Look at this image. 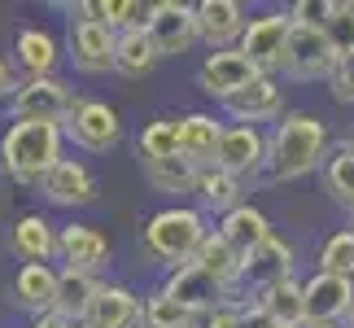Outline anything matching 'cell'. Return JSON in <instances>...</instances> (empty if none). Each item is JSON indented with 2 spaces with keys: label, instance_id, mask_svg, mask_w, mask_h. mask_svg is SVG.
<instances>
[{
  "label": "cell",
  "instance_id": "1",
  "mask_svg": "<svg viewBox=\"0 0 354 328\" xmlns=\"http://www.w3.org/2000/svg\"><path fill=\"white\" fill-rule=\"evenodd\" d=\"M328 149H333L328 122L310 109H289L280 122L267 127V180L271 184L306 180L324 167Z\"/></svg>",
  "mask_w": 354,
  "mask_h": 328
},
{
  "label": "cell",
  "instance_id": "2",
  "mask_svg": "<svg viewBox=\"0 0 354 328\" xmlns=\"http://www.w3.org/2000/svg\"><path fill=\"white\" fill-rule=\"evenodd\" d=\"M66 158V136L57 122H9L0 136V167L13 184L39 188V180Z\"/></svg>",
  "mask_w": 354,
  "mask_h": 328
},
{
  "label": "cell",
  "instance_id": "3",
  "mask_svg": "<svg viewBox=\"0 0 354 328\" xmlns=\"http://www.w3.org/2000/svg\"><path fill=\"white\" fill-rule=\"evenodd\" d=\"M210 237V219L201 215L188 201H175V206H162L145 219L140 228V250L149 258H158L167 271L193 263V254L201 250V241Z\"/></svg>",
  "mask_w": 354,
  "mask_h": 328
},
{
  "label": "cell",
  "instance_id": "4",
  "mask_svg": "<svg viewBox=\"0 0 354 328\" xmlns=\"http://www.w3.org/2000/svg\"><path fill=\"white\" fill-rule=\"evenodd\" d=\"M75 105H79V92L62 75H48V79H22L13 101L5 105V114L9 122H57L62 127Z\"/></svg>",
  "mask_w": 354,
  "mask_h": 328
},
{
  "label": "cell",
  "instance_id": "5",
  "mask_svg": "<svg viewBox=\"0 0 354 328\" xmlns=\"http://www.w3.org/2000/svg\"><path fill=\"white\" fill-rule=\"evenodd\" d=\"M342 62V48L328 31L319 26H297L293 22V35H289V53H284V71L280 79L289 84H328L333 66Z\"/></svg>",
  "mask_w": 354,
  "mask_h": 328
},
{
  "label": "cell",
  "instance_id": "6",
  "mask_svg": "<svg viewBox=\"0 0 354 328\" xmlns=\"http://www.w3.org/2000/svg\"><path fill=\"white\" fill-rule=\"evenodd\" d=\"M62 136L84 154H110L122 145V114L118 105L101 101V97H79L71 109V118L62 122Z\"/></svg>",
  "mask_w": 354,
  "mask_h": 328
},
{
  "label": "cell",
  "instance_id": "7",
  "mask_svg": "<svg viewBox=\"0 0 354 328\" xmlns=\"http://www.w3.org/2000/svg\"><path fill=\"white\" fill-rule=\"evenodd\" d=\"M289 35H293V18L289 9H267L258 18L245 22V35H241V53L258 66V75H276L284 71V53H289Z\"/></svg>",
  "mask_w": 354,
  "mask_h": 328
},
{
  "label": "cell",
  "instance_id": "8",
  "mask_svg": "<svg viewBox=\"0 0 354 328\" xmlns=\"http://www.w3.org/2000/svg\"><path fill=\"white\" fill-rule=\"evenodd\" d=\"M293 263H297L293 245L284 241V237H267L250 258H245V267H241L236 307H241V302H254L258 293L276 289V284H284V280H293Z\"/></svg>",
  "mask_w": 354,
  "mask_h": 328
},
{
  "label": "cell",
  "instance_id": "9",
  "mask_svg": "<svg viewBox=\"0 0 354 328\" xmlns=\"http://www.w3.org/2000/svg\"><path fill=\"white\" fill-rule=\"evenodd\" d=\"M114 48H118V35L110 26L88 22V18H79V13L66 18V57H71V66L79 75H88V79L92 75H110L114 71Z\"/></svg>",
  "mask_w": 354,
  "mask_h": 328
},
{
  "label": "cell",
  "instance_id": "10",
  "mask_svg": "<svg viewBox=\"0 0 354 328\" xmlns=\"http://www.w3.org/2000/svg\"><path fill=\"white\" fill-rule=\"evenodd\" d=\"M149 39H153L158 57H184V53H193L201 44L197 35V5H188V0H158L153 13H149Z\"/></svg>",
  "mask_w": 354,
  "mask_h": 328
},
{
  "label": "cell",
  "instance_id": "11",
  "mask_svg": "<svg viewBox=\"0 0 354 328\" xmlns=\"http://www.w3.org/2000/svg\"><path fill=\"white\" fill-rule=\"evenodd\" d=\"M223 122H241V127H263V122H280L289 114L284 105V79L276 75H258L250 88H241L236 97H227L219 105Z\"/></svg>",
  "mask_w": 354,
  "mask_h": 328
},
{
  "label": "cell",
  "instance_id": "12",
  "mask_svg": "<svg viewBox=\"0 0 354 328\" xmlns=\"http://www.w3.org/2000/svg\"><path fill=\"white\" fill-rule=\"evenodd\" d=\"M39 197L57 210H84L101 197V184L84 158H62L44 180H39Z\"/></svg>",
  "mask_w": 354,
  "mask_h": 328
},
{
  "label": "cell",
  "instance_id": "13",
  "mask_svg": "<svg viewBox=\"0 0 354 328\" xmlns=\"http://www.w3.org/2000/svg\"><path fill=\"white\" fill-rule=\"evenodd\" d=\"M214 167L236 175V180H245V184L258 180V175H267V127H241V122H227Z\"/></svg>",
  "mask_w": 354,
  "mask_h": 328
},
{
  "label": "cell",
  "instance_id": "14",
  "mask_svg": "<svg viewBox=\"0 0 354 328\" xmlns=\"http://www.w3.org/2000/svg\"><path fill=\"white\" fill-rule=\"evenodd\" d=\"M258 79V66L245 57L241 48H219V53H206L197 66V88L206 92L210 101H227V97H236L241 88H250Z\"/></svg>",
  "mask_w": 354,
  "mask_h": 328
},
{
  "label": "cell",
  "instance_id": "15",
  "mask_svg": "<svg viewBox=\"0 0 354 328\" xmlns=\"http://www.w3.org/2000/svg\"><path fill=\"white\" fill-rule=\"evenodd\" d=\"M114 245L97 224H84V219H71V224L57 228V263L62 267H79V271H101L110 267Z\"/></svg>",
  "mask_w": 354,
  "mask_h": 328
},
{
  "label": "cell",
  "instance_id": "16",
  "mask_svg": "<svg viewBox=\"0 0 354 328\" xmlns=\"http://www.w3.org/2000/svg\"><path fill=\"white\" fill-rule=\"evenodd\" d=\"M302 298H306V320L315 324H346L354 316V280L346 276L310 271L302 280Z\"/></svg>",
  "mask_w": 354,
  "mask_h": 328
},
{
  "label": "cell",
  "instance_id": "17",
  "mask_svg": "<svg viewBox=\"0 0 354 328\" xmlns=\"http://www.w3.org/2000/svg\"><path fill=\"white\" fill-rule=\"evenodd\" d=\"M162 289H167L180 307H188L193 316L201 320V316H210L214 307H223V302H232V293L223 289L214 276H206L197 263H184V267H175V271H167V280H162ZM236 307V302H232Z\"/></svg>",
  "mask_w": 354,
  "mask_h": 328
},
{
  "label": "cell",
  "instance_id": "18",
  "mask_svg": "<svg viewBox=\"0 0 354 328\" xmlns=\"http://www.w3.org/2000/svg\"><path fill=\"white\" fill-rule=\"evenodd\" d=\"M62 44H57V35L48 31V26H18V35H13V71H22V79H48V75H57V62H62Z\"/></svg>",
  "mask_w": 354,
  "mask_h": 328
},
{
  "label": "cell",
  "instance_id": "19",
  "mask_svg": "<svg viewBox=\"0 0 354 328\" xmlns=\"http://www.w3.org/2000/svg\"><path fill=\"white\" fill-rule=\"evenodd\" d=\"M245 5L241 0H197V35L210 53L236 48L245 35Z\"/></svg>",
  "mask_w": 354,
  "mask_h": 328
},
{
  "label": "cell",
  "instance_id": "20",
  "mask_svg": "<svg viewBox=\"0 0 354 328\" xmlns=\"http://www.w3.org/2000/svg\"><path fill=\"white\" fill-rule=\"evenodd\" d=\"M9 293H13V307H22L26 316H48L57 307V267L53 263H18L9 280Z\"/></svg>",
  "mask_w": 354,
  "mask_h": 328
},
{
  "label": "cell",
  "instance_id": "21",
  "mask_svg": "<svg viewBox=\"0 0 354 328\" xmlns=\"http://www.w3.org/2000/svg\"><path fill=\"white\" fill-rule=\"evenodd\" d=\"M241 201H250L245 197V180H236V175H227L219 167H201L193 180V193H188V206H197L206 219H223Z\"/></svg>",
  "mask_w": 354,
  "mask_h": 328
},
{
  "label": "cell",
  "instance_id": "22",
  "mask_svg": "<svg viewBox=\"0 0 354 328\" xmlns=\"http://www.w3.org/2000/svg\"><path fill=\"white\" fill-rule=\"evenodd\" d=\"M140 316H145V293H136L122 280H105L88 311V324L92 328H140Z\"/></svg>",
  "mask_w": 354,
  "mask_h": 328
},
{
  "label": "cell",
  "instance_id": "23",
  "mask_svg": "<svg viewBox=\"0 0 354 328\" xmlns=\"http://www.w3.org/2000/svg\"><path fill=\"white\" fill-rule=\"evenodd\" d=\"M223 127H227V122L219 114H206V109H188V114H180V154L193 162L197 171L201 167H214Z\"/></svg>",
  "mask_w": 354,
  "mask_h": 328
},
{
  "label": "cell",
  "instance_id": "24",
  "mask_svg": "<svg viewBox=\"0 0 354 328\" xmlns=\"http://www.w3.org/2000/svg\"><path fill=\"white\" fill-rule=\"evenodd\" d=\"M214 232L232 245V250L241 254V258H250L258 245H263L267 237H276V228H271V219L254 206V201H241L236 210H227L223 219H214Z\"/></svg>",
  "mask_w": 354,
  "mask_h": 328
},
{
  "label": "cell",
  "instance_id": "25",
  "mask_svg": "<svg viewBox=\"0 0 354 328\" xmlns=\"http://www.w3.org/2000/svg\"><path fill=\"white\" fill-rule=\"evenodd\" d=\"M9 250L22 263H53L57 258V224L39 210L18 215V224L9 228Z\"/></svg>",
  "mask_w": 354,
  "mask_h": 328
},
{
  "label": "cell",
  "instance_id": "26",
  "mask_svg": "<svg viewBox=\"0 0 354 328\" xmlns=\"http://www.w3.org/2000/svg\"><path fill=\"white\" fill-rule=\"evenodd\" d=\"M101 276L97 271H79V267H57V316L62 320H71V324H84L88 320V311L92 302H97V293H101Z\"/></svg>",
  "mask_w": 354,
  "mask_h": 328
},
{
  "label": "cell",
  "instance_id": "27",
  "mask_svg": "<svg viewBox=\"0 0 354 328\" xmlns=\"http://www.w3.org/2000/svg\"><path fill=\"white\" fill-rule=\"evenodd\" d=\"M193 263L206 271V276L219 280L223 289L232 293V302H236V284H241V267H245V258H241V254H236V250H232V245H227L214 228H210V237L201 241V250L193 254Z\"/></svg>",
  "mask_w": 354,
  "mask_h": 328
},
{
  "label": "cell",
  "instance_id": "28",
  "mask_svg": "<svg viewBox=\"0 0 354 328\" xmlns=\"http://www.w3.org/2000/svg\"><path fill=\"white\" fill-rule=\"evenodd\" d=\"M319 184H324V193L333 201H342L346 210L354 206V145L350 140H337L328 149V158H324V167H319Z\"/></svg>",
  "mask_w": 354,
  "mask_h": 328
},
{
  "label": "cell",
  "instance_id": "29",
  "mask_svg": "<svg viewBox=\"0 0 354 328\" xmlns=\"http://www.w3.org/2000/svg\"><path fill=\"white\" fill-rule=\"evenodd\" d=\"M136 154H140V162L184 158V154H180V114L149 118L145 127H140V136H136Z\"/></svg>",
  "mask_w": 354,
  "mask_h": 328
},
{
  "label": "cell",
  "instance_id": "30",
  "mask_svg": "<svg viewBox=\"0 0 354 328\" xmlns=\"http://www.w3.org/2000/svg\"><path fill=\"white\" fill-rule=\"evenodd\" d=\"M158 48L149 31H122L118 35V48H114V75H127V79H149L158 71Z\"/></svg>",
  "mask_w": 354,
  "mask_h": 328
},
{
  "label": "cell",
  "instance_id": "31",
  "mask_svg": "<svg viewBox=\"0 0 354 328\" xmlns=\"http://www.w3.org/2000/svg\"><path fill=\"white\" fill-rule=\"evenodd\" d=\"M254 302L263 307L280 328H302L306 324V298H302V280H297V276L276 284V289H267V293H258Z\"/></svg>",
  "mask_w": 354,
  "mask_h": 328
},
{
  "label": "cell",
  "instance_id": "32",
  "mask_svg": "<svg viewBox=\"0 0 354 328\" xmlns=\"http://www.w3.org/2000/svg\"><path fill=\"white\" fill-rule=\"evenodd\" d=\"M145 180L153 193L162 197H188L193 193V180H197V167L188 158H167V162H140Z\"/></svg>",
  "mask_w": 354,
  "mask_h": 328
},
{
  "label": "cell",
  "instance_id": "33",
  "mask_svg": "<svg viewBox=\"0 0 354 328\" xmlns=\"http://www.w3.org/2000/svg\"><path fill=\"white\" fill-rule=\"evenodd\" d=\"M201 320L193 316L188 307H180L175 298L162 289H149L145 293V316H140V328H197Z\"/></svg>",
  "mask_w": 354,
  "mask_h": 328
},
{
  "label": "cell",
  "instance_id": "34",
  "mask_svg": "<svg viewBox=\"0 0 354 328\" xmlns=\"http://www.w3.org/2000/svg\"><path fill=\"white\" fill-rule=\"evenodd\" d=\"M315 271L354 280V228H337V232L324 237L319 254H315Z\"/></svg>",
  "mask_w": 354,
  "mask_h": 328
},
{
  "label": "cell",
  "instance_id": "35",
  "mask_svg": "<svg viewBox=\"0 0 354 328\" xmlns=\"http://www.w3.org/2000/svg\"><path fill=\"white\" fill-rule=\"evenodd\" d=\"M328 92H333V101H337V105H350V109H354V48L342 53V62L333 66V75H328Z\"/></svg>",
  "mask_w": 354,
  "mask_h": 328
},
{
  "label": "cell",
  "instance_id": "36",
  "mask_svg": "<svg viewBox=\"0 0 354 328\" xmlns=\"http://www.w3.org/2000/svg\"><path fill=\"white\" fill-rule=\"evenodd\" d=\"M333 9H337V0H297V5H289V18L297 26H319V31H328Z\"/></svg>",
  "mask_w": 354,
  "mask_h": 328
},
{
  "label": "cell",
  "instance_id": "37",
  "mask_svg": "<svg viewBox=\"0 0 354 328\" xmlns=\"http://www.w3.org/2000/svg\"><path fill=\"white\" fill-rule=\"evenodd\" d=\"M197 328H241V307H232V302L214 307L210 316H201V324H197Z\"/></svg>",
  "mask_w": 354,
  "mask_h": 328
},
{
  "label": "cell",
  "instance_id": "38",
  "mask_svg": "<svg viewBox=\"0 0 354 328\" xmlns=\"http://www.w3.org/2000/svg\"><path fill=\"white\" fill-rule=\"evenodd\" d=\"M241 328H280L258 302H241Z\"/></svg>",
  "mask_w": 354,
  "mask_h": 328
},
{
  "label": "cell",
  "instance_id": "39",
  "mask_svg": "<svg viewBox=\"0 0 354 328\" xmlns=\"http://www.w3.org/2000/svg\"><path fill=\"white\" fill-rule=\"evenodd\" d=\"M18 71H13V62L9 57H0V105H9L13 101V92H18Z\"/></svg>",
  "mask_w": 354,
  "mask_h": 328
},
{
  "label": "cell",
  "instance_id": "40",
  "mask_svg": "<svg viewBox=\"0 0 354 328\" xmlns=\"http://www.w3.org/2000/svg\"><path fill=\"white\" fill-rule=\"evenodd\" d=\"M31 328H75V324H71V320H62L57 311H48V316H35Z\"/></svg>",
  "mask_w": 354,
  "mask_h": 328
},
{
  "label": "cell",
  "instance_id": "41",
  "mask_svg": "<svg viewBox=\"0 0 354 328\" xmlns=\"http://www.w3.org/2000/svg\"><path fill=\"white\" fill-rule=\"evenodd\" d=\"M302 328H342V324H315V320H306Z\"/></svg>",
  "mask_w": 354,
  "mask_h": 328
},
{
  "label": "cell",
  "instance_id": "42",
  "mask_svg": "<svg viewBox=\"0 0 354 328\" xmlns=\"http://www.w3.org/2000/svg\"><path fill=\"white\" fill-rule=\"evenodd\" d=\"M346 215H350V228H354V206H350V210H346Z\"/></svg>",
  "mask_w": 354,
  "mask_h": 328
},
{
  "label": "cell",
  "instance_id": "43",
  "mask_svg": "<svg viewBox=\"0 0 354 328\" xmlns=\"http://www.w3.org/2000/svg\"><path fill=\"white\" fill-rule=\"evenodd\" d=\"M342 328H354V316H350V320H346V324H342Z\"/></svg>",
  "mask_w": 354,
  "mask_h": 328
},
{
  "label": "cell",
  "instance_id": "44",
  "mask_svg": "<svg viewBox=\"0 0 354 328\" xmlns=\"http://www.w3.org/2000/svg\"><path fill=\"white\" fill-rule=\"evenodd\" d=\"M75 328H92V324H88V320H84V324H75Z\"/></svg>",
  "mask_w": 354,
  "mask_h": 328
},
{
  "label": "cell",
  "instance_id": "45",
  "mask_svg": "<svg viewBox=\"0 0 354 328\" xmlns=\"http://www.w3.org/2000/svg\"><path fill=\"white\" fill-rule=\"evenodd\" d=\"M0 180H5V167H0Z\"/></svg>",
  "mask_w": 354,
  "mask_h": 328
},
{
  "label": "cell",
  "instance_id": "46",
  "mask_svg": "<svg viewBox=\"0 0 354 328\" xmlns=\"http://www.w3.org/2000/svg\"><path fill=\"white\" fill-rule=\"evenodd\" d=\"M346 140H350V145H354V136H346Z\"/></svg>",
  "mask_w": 354,
  "mask_h": 328
}]
</instances>
